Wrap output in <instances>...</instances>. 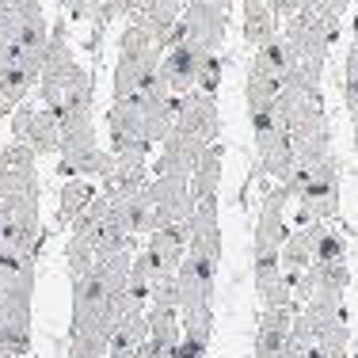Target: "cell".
<instances>
[{"label":"cell","mask_w":358,"mask_h":358,"mask_svg":"<svg viewBox=\"0 0 358 358\" xmlns=\"http://www.w3.org/2000/svg\"><path fill=\"white\" fill-rule=\"evenodd\" d=\"M31 301H35V263L23 267L12 289L0 297V343L20 358L31 351Z\"/></svg>","instance_id":"cell-1"},{"label":"cell","mask_w":358,"mask_h":358,"mask_svg":"<svg viewBox=\"0 0 358 358\" xmlns=\"http://www.w3.org/2000/svg\"><path fill=\"white\" fill-rule=\"evenodd\" d=\"M339 183H343V160L331 152L313 168V179L305 194L297 199V229L313 225V221H331L339 217Z\"/></svg>","instance_id":"cell-2"},{"label":"cell","mask_w":358,"mask_h":358,"mask_svg":"<svg viewBox=\"0 0 358 358\" xmlns=\"http://www.w3.org/2000/svg\"><path fill=\"white\" fill-rule=\"evenodd\" d=\"M149 199H152V229L183 225L194 214V194L191 176H152L149 179Z\"/></svg>","instance_id":"cell-3"},{"label":"cell","mask_w":358,"mask_h":358,"mask_svg":"<svg viewBox=\"0 0 358 358\" xmlns=\"http://www.w3.org/2000/svg\"><path fill=\"white\" fill-rule=\"evenodd\" d=\"M8 126H12V141L35 149L38 157L62 149V122H57L42 103L38 107L35 103H20L12 115H8Z\"/></svg>","instance_id":"cell-4"},{"label":"cell","mask_w":358,"mask_h":358,"mask_svg":"<svg viewBox=\"0 0 358 358\" xmlns=\"http://www.w3.org/2000/svg\"><path fill=\"white\" fill-rule=\"evenodd\" d=\"M206 149H210L206 138L187 134V130L176 126V130L160 141L157 157H152V176H191L194 168H199V160H202Z\"/></svg>","instance_id":"cell-5"},{"label":"cell","mask_w":358,"mask_h":358,"mask_svg":"<svg viewBox=\"0 0 358 358\" xmlns=\"http://www.w3.org/2000/svg\"><path fill=\"white\" fill-rule=\"evenodd\" d=\"M176 126L187 134H199L210 145L221 141V115H217V96H206V92H187V96H176Z\"/></svg>","instance_id":"cell-6"},{"label":"cell","mask_w":358,"mask_h":358,"mask_svg":"<svg viewBox=\"0 0 358 358\" xmlns=\"http://www.w3.org/2000/svg\"><path fill=\"white\" fill-rule=\"evenodd\" d=\"M183 23H187V42L202 46L206 54H217L229 31V15L221 12L214 0H191L183 8Z\"/></svg>","instance_id":"cell-7"},{"label":"cell","mask_w":358,"mask_h":358,"mask_svg":"<svg viewBox=\"0 0 358 358\" xmlns=\"http://www.w3.org/2000/svg\"><path fill=\"white\" fill-rule=\"evenodd\" d=\"M38 152L27 149V145L12 141L0 145V199L4 194H23L38 187Z\"/></svg>","instance_id":"cell-8"},{"label":"cell","mask_w":358,"mask_h":358,"mask_svg":"<svg viewBox=\"0 0 358 358\" xmlns=\"http://www.w3.org/2000/svg\"><path fill=\"white\" fill-rule=\"evenodd\" d=\"M187 241H191V229L183 225H164V229H152L145 236V255L152 263V278L157 275H176L179 263L187 259Z\"/></svg>","instance_id":"cell-9"},{"label":"cell","mask_w":358,"mask_h":358,"mask_svg":"<svg viewBox=\"0 0 358 358\" xmlns=\"http://www.w3.org/2000/svg\"><path fill=\"white\" fill-rule=\"evenodd\" d=\"M202 62H206V50L194 46V42H183V46L164 50V57H160V76L168 80L172 96H187V92L199 88Z\"/></svg>","instance_id":"cell-10"},{"label":"cell","mask_w":358,"mask_h":358,"mask_svg":"<svg viewBox=\"0 0 358 358\" xmlns=\"http://www.w3.org/2000/svg\"><path fill=\"white\" fill-rule=\"evenodd\" d=\"M241 8H244V42L252 50H259L271 38H278V15L271 12L267 0H241Z\"/></svg>","instance_id":"cell-11"},{"label":"cell","mask_w":358,"mask_h":358,"mask_svg":"<svg viewBox=\"0 0 358 358\" xmlns=\"http://www.w3.org/2000/svg\"><path fill=\"white\" fill-rule=\"evenodd\" d=\"M221 164H225V145H210L206 152H202V160H199V168L191 172V194H194V202H202V199H214L217 194V187H221Z\"/></svg>","instance_id":"cell-12"},{"label":"cell","mask_w":358,"mask_h":358,"mask_svg":"<svg viewBox=\"0 0 358 358\" xmlns=\"http://www.w3.org/2000/svg\"><path fill=\"white\" fill-rule=\"evenodd\" d=\"M145 339H149V313H138V317H118L115 331H110L107 358H130Z\"/></svg>","instance_id":"cell-13"},{"label":"cell","mask_w":358,"mask_h":358,"mask_svg":"<svg viewBox=\"0 0 358 358\" xmlns=\"http://www.w3.org/2000/svg\"><path fill=\"white\" fill-rule=\"evenodd\" d=\"M96 202V187L88 183V179H62V194H57V225H73L76 217L84 214V210Z\"/></svg>","instance_id":"cell-14"},{"label":"cell","mask_w":358,"mask_h":358,"mask_svg":"<svg viewBox=\"0 0 358 358\" xmlns=\"http://www.w3.org/2000/svg\"><path fill=\"white\" fill-rule=\"evenodd\" d=\"M286 84L278 80V76L271 73H259L248 65V80H244V103L248 110H263V107H275L278 103V92H282Z\"/></svg>","instance_id":"cell-15"},{"label":"cell","mask_w":358,"mask_h":358,"mask_svg":"<svg viewBox=\"0 0 358 358\" xmlns=\"http://www.w3.org/2000/svg\"><path fill=\"white\" fill-rule=\"evenodd\" d=\"M179 20H183L179 12H172V8H164L160 0H149V4H145V8H141L138 15H134L130 23H138V27H145L152 38H157V46H164V38L172 35V27H176Z\"/></svg>","instance_id":"cell-16"},{"label":"cell","mask_w":358,"mask_h":358,"mask_svg":"<svg viewBox=\"0 0 358 358\" xmlns=\"http://www.w3.org/2000/svg\"><path fill=\"white\" fill-rule=\"evenodd\" d=\"M92 267H96V241L69 233V241H65V271H69V278L88 275Z\"/></svg>","instance_id":"cell-17"},{"label":"cell","mask_w":358,"mask_h":358,"mask_svg":"<svg viewBox=\"0 0 358 358\" xmlns=\"http://www.w3.org/2000/svg\"><path fill=\"white\" fill-rule=\"evenodd\" d=\"M99 149L96 145V122H80V126H69L62 130V149L57 157H84V152Z\"/></svg>","instance_id":"cell-18"},{"label":"cell","mask_w":358,"mask_h":358,"mask_svg":"<svg viewBox=\"0 0 358 358\" xmlns=\"http://www.w3.org/2000/svg\"><path fill=\"white\" fill-rule=\"evenodd\" d=\"M317 263H347V236L331 225L317 236Z\"/></svg>","instance_id":"cell-19"},{"label":"cell","mask_w":358,"mask_h":358,"mask_svg":"<svg viewBox=\"0 0 358 358\" xmlns=\"http://www.w3.org/2000/svg\"><path fill=\"white\" fill-rule=\"evenodd\" d=\"M149 309H172V313H179V282H176V275H157V278H152Z\"/></svg>","instance_id":"cell-20"},{"label":"cell","mask_w":358,"mask_h":358,"mask_svg":"<svg viewBox=\"0 0 358 358\" xmlns=\"http://www.w3.org/2000/svg\"><path fill=\"white\" fill-rule=\"evenodd\" d=\"M317 278H320V289L347 294V286H351V267H347V263H317Z\"/></svg>","instance_id":"cell-21"},{"label":"cell","mask_w":358,"mask_h":358,"mask_svg":"<svg viewBox=\"0 0 358 358\" xmlns=\"http://www.w3.org/2000/svg\"><path fill=\"white\" fill-rule=\"evenodd\" d=\"M343 107H358V50L351 46L343 57Z\"/></svg>","instance_id":"cell-22"},{"label":"cell","mask_w":358,"mask_h":358,"mask_svg":"<svg viewBox=\"0 0 358 358\" xmlns=\"http://www.w3.org/2000/svg\"><path fill=\"white\" fill-rule=\"evenodd\" d=\"M221 69H225L221 54H206V62H202V73H199V92H206V96H217V88H221Z\"/></svg>","instance_id":"cell-23"},{"label":"cell","mask_w":358,"mask_h":358,"mask_svg":"<svg viewBox=\"0 0 358 358\" xmlns=\"http://www.w3.org/2000/svg\"><path fill=\"white\" fill-rule=\"evenodd\" d=\"M206 355H210V339H202V336H183V343L176 347L172 358H206Z\"/></svg>","instance_id":"cell-24"},{"label":"cell","mask_w":358,"mask_h":358,"mask_svg":"<svg viewBox=\"0 0 358 358\" xmlns=\"http://www.w3.org/2000/svg\"><path fill=\"white\" fill-rule=\"evenodd\" d=\"M145 4H149V0H107V12L115 15V20H118V15H126V20H134V15H138Z\"/></svg>","instance_id":"cell-25"},{"label":"cell","mask_w":358,"mask_h":358,"mask_svg":"<svg viewBox=\"0 0 358 358\" xmlns=\"http://www.w3.org/2000/svg\"><path fill=\"white\" fill-rule=\"evenodd\" d=\"M267 4H271V12L286 23V20H294V15L305 8V0H267Z\"/></svg>","instance_id":"cell-26"},{"label":"cell","mask_w":358,"mask_h":358,"mask_svg":"<svg viewBox=\"0 0 358 358\" xmlns=\"http://www.w3.org/2000/svg\"><path fill=\"white\" fill-rule=\"evenodd\" d=\"M351 4H355V0H320V8H324V12L339 15V20L347 15V8H351Z\"/></svg>","instance_id":"cell-27"},{"label":"cell","mask_w":358,"mask_h":358,"mask_svg":"<svg viewBox=\"0 0 358 358\" xmlns=\"http://www.w3.org/2000/svg\"><path fill=\"white\" fill-rule=\"evenodd\" d=\"M130 358H157V355L149 351V339H145V343H141V347H138V351H134Z\"/></svg>","instance_id":"cell-28"},{"label":"cell","mask_w":358,"mask_h":358,"mask_svg":"<svg viewBox=\"0 0 358 358\" xmlns=\"http://www.w3.org/2000/svg\"><path fill=\"white\" fill-rule=\"evenodd\" d=\"M289 358H320V355H317V347H313V351H294Z\"/></svg>","instance_id":"cell-29"},{"label":"cell","mask_w":358,"mask_h":358,"mask_svg":"<svg viewBox=\"0 0 358 358\" xmlns=\"http://www.w3.org/2000/svg\"><path fill=\"white\" fill-rule=\"evenodd\" d=\"M0 358H20V355H15V351H8V347L0 343Z\"/></svg>","instance_id":"cell-30"},{"label":"cell","mask_w":358,"mask_h":358,"mask_svg":"<svg viewBox=\"0 0 358 358\" xmlns=\"http://www.w3.org/2000/svg\"><path fill=\"white\" fill-rule=\"evenodd\" d=\"M57 4H62L65 12H69V8H73V4H80V0H57Z\"/></svg>","instance_id":"cell-31"},{"label":"cell","mask_w":358,"mask_h":358,"mask_svg":"<svg viewBox=\"0 0 358 358\" xmlns=\"http://www.w3.org/2000/svg\"><path fill=\"white\" fill-rule=\"evenodd\" d=\"M320 355V351H317ZM320 358H351V355H347V351H339V355H320Z\"/></svg>","instance_id":"cell-32"},{"label":"cell","mask_w":358,"mask_h":358,"mask_svg":"<svg viewBox=\"0 0 358 358\" xmlns=\"http://www.w3.org/2000/svg\"><path fill=\"white\" fill-rule=\"evenodd\" d=\"M320 4V0H305V8H317Z\"/></svg>","instance_id":"cell-33"}]
</instances>
